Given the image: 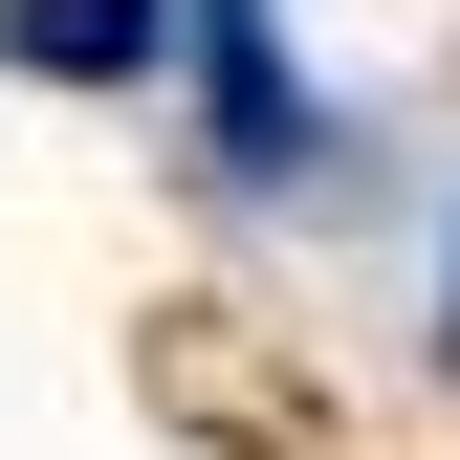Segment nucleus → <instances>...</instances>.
Instances as JSON below:
<instances>
[{
  "label": "nucleus",
  "mask_w": 460,
  "mask_h": 460,
  "mask_svg": "<svg viewBox=\"0 0 460 460\" xmlns=\"http://www.w3.org/2000/svg\"><path fill=\"white\" fill-rule=\"evenodd\" d=\"M198 66H219V176H329V88H285V22L263 0H198Z\"/></svg>",
  "instance_id": "1"
},
{
  "label": "nucleus",
  "mask_w": 460,
  "mask_h": 460,
  "mask_svg": "<svg viewBox=\"0 0 460 460\" xmlns=\"http://www.w3.org/2000/svg\"><path fill=\"white\" fill-rule=\"evenodd\" d=\"M0 66H44V88H154V66H176V0H0Z\"/></svg>",
  "instance_id": "2"
},
{
  "label": "nucleus",
  "mask_w": 460,
  "mask_h": 460,
  "mask_svg": "<svg viewBox=\"0 0 460 460\" xmlns=\"http://www.w3.org/2000/svg\"><path fill=\"white\" fill-rule=\"evenodd\" d=\"M438 351H460V242H438Z\"/></svg>",
  "instance_id": "3"
}]
</instances>
